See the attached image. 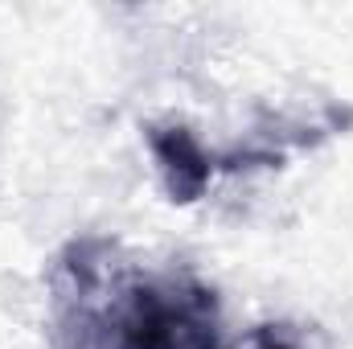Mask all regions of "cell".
I'll return each instance as SVG.
<instances>
[{
    "mask_svg": "<svg viewBox=\"0 0 353 349\" xmlns=\"http://www.w3.org/2000/svg\"><path fill=\"white\" fill-rule=\"evenodd\" d=\"M54 349H222L218 292L181 267H144L111 239H74L50 271Z\"/></svg>",
    "mask_w": 353,
    "mask_h": 349,
    "instance_id": "cell-1",
    "label": "cell"
},
{
    "mask_svg": "<svg viewBox=\"0 0 353 349\" xmlns=\"http://www.w3.org/2000/svg\"><path fill=\"white\" fill-rule=\"evenodd\" d=\"M144 140L157 157L165 193L173 206H193L205 197L214 181V152L185 128V123H148Z\"/></svg>",
    "mask_w": 353,
    "mask_h": 349,
    "instance_id": "cell-2",
    "label": "cell"
},
{
    "mask_svg": "<svg viewBox=\"0 0 353 349\" xmlns=\"http://www.w3.org/2000/svg\"><path fill=\"white\" fill-rule=\"evenodd\" d=\"M255 349H296L283 333H275V329H263L259 337H255Z\"/></svg>",
    "mask_w": 353,
    "mask_h": 349,
    "instance_id": "cell-3",
    "label": "cell"
}]
</instances>
